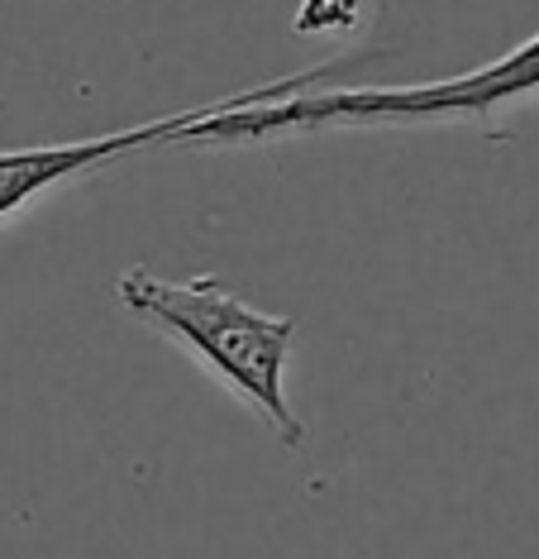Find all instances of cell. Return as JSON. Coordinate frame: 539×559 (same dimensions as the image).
<instances>
[{
  "label": "cell",
  "instance_id": "6da1fadb",
  "mask_svg": "<svg viewBox=\"0 0 539 559\" xmlns=\"http://www.w3.org/2000/svg\"><path fill=\"white\" fill-rule=\"evenodd\" d=\"M368 53H339L287 78L243 86L196 120L177 144H267V139L368 130V124H434V120H492L511 100L539 92V34L472 72L416 86H330Z\"/></svg>",
  "mask_w": 539,
  "mask_h": 559
},
{
  "label": "cell",
  "instance_id": "277c9868",
  "mask_svg": "<svg viewBox=\"0 0 539 559\" xmlns=\"http://www.w3.org/2000/svg\"><path fill=\"white\" fill-rule=\"evenodd\" d=\"M354 15H358V0H306L291 24L311 34H330V29H349Z\"/></svg>",
  "mask_w": 539,
  "mask_h": 559
},
{
  "label": "cell",
  "instance_id": "3957f363",
  "mask_svg": "<svg viewBox=\"0 0 539 559\" xmlns=\"http://www.w3.org/2000/svg\"><path fill=\"white\" fill-rule=\"evenodd\" d=\"M220 100H205L196 110H172V116L130 124V130L96 134V139H68V144H29V148H0V221L29 206L34 197H44L48 187L72 182L82 173H96L115 158H130L139 148L153 144H177L191 124L205 120Z\"/></svg>",
  "mask_w": 539,
  "mask_h": 559
},
{
  "label": "cell",
  "instance_id": "7a4b0ae2",
  "mask_svg": "<svg viewBox=\"0 0 539 559\" xmlns=\"http://www.w3.org/2000/svg\"><path fill=\"white\" fill-rule=\"evenodd\" d=\"M115 301L148 330L177 340L225 388H235L287 450H301L306 426L287 406V388H282L291 340H297L291 316L249 307L211 273L177 283V277H158L153 269H130L115 283Z\"/></svg>",
  "mask_w": 539,
  "mask_h": 559
}]
</instances>
